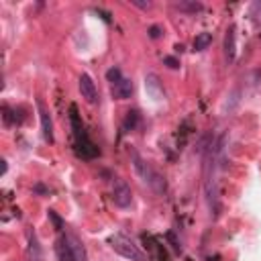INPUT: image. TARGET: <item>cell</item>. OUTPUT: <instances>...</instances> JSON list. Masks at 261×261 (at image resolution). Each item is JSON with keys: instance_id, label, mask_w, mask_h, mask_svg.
Returning <instances> with one entry per match:
<instances>
[{"instance_id": "cell-1", "label": "cell", "mask_w": 261, "mask_h": 261, "mask_svg": "<svg viewBox=\"0 0 261 261\" xmlns=\"http://www.w3.org/2000/svg\"><path fill=\"white\" fill-rule=\"evenodd\" d=\"M130 161H133V167H135V173L141 177L143 184H147L155 194H163L165 192V177L153 169L135 149H130Z\"/></svg>"}, {"instance_id": "cell-2", "label": "cell", "mask_w": 261, "mask_h": 261, "mask_svg": "<svg viewBox=\"0 0 261 261\" xmlns=\"http://www.w3.org/2000/svg\"><path fill=\"white\" fill-rule=\"evenodd\" d=\"M69 120H71V130H73V141H75V153L82 159H92L98 155V147L90 141V137L86 135V128L77 116V108L71 106L69 108Z\"/></svg>"}, {"instance_id": "cell-3", "label": "cell", "mask_w": 261, "mask_h": 261, "mask_svg": "<svg viewBox=\"0 0 261 261\" xmlns=\"http://www.w3.org/2000/svg\"><path fill=\"white\" fill-rule=\"evenodd\" d=\"M108 243H110V247H112L118 255H122V257H126V259H130V261H145L143 251H141L128 237H124V234H112Z\"/></svg>"}, {"instance_id": "cell-4", "label": "cell", "mask_w": 261, "mask_h": 261, "mask_svg": "<svg viewBox=\"0 0 261 261\" xmlns=\"http://www.w3.org/2000/svg\"><path fill=\"white\" fill-rule=\"evenodd\" d=\"M112 202L118 208H128L133 204V192L130 186L122 179V177H114L112 179Z\"/></svg>"}, {"instance_id": "cell-5", "label": "cell", "mask_w": 261, "mask_h": 261, "mask_svg": "<svg viewBox=\"0 0 261 261\" xmlns=\"http://www.w3.org/2000/svg\"><path fill=\"white\" fill-rule=\"evenodd\" d=\"M77 86H80L82 98H84L88 104H96V102H98V88H96L94 80H92L88 73H82V75H80Z\"/></svg>"}, {"instance_id": "cell-6", "label": "cell", "mask_w": 261, "mask_h": 261, "mask_svg": "<svg viewBox=\"0 0 261 261\" xmlns=\"http://www.w3.org/2000/svg\"><path fill=\"white\" fill-rule=\"evenodd\" d=\"M37 110H39V118H41V130H43V139L47 143H53V120H51V114L49 110L45 108L43 100L37 98Z\"/></svg>"}, {"instance_id": "cell-7", "label": "cell", "mask_w": 261, "mask_h": 261, "mask_svg": "<svg viewBox=\"0 0 261 261\" xmlns=\"http://www.w3.org/2000/svg\"><path fill=\"white\" fill-rule=\"evenodd\" d=\"M61 239H63V243L67 245V249H69L73 261H86V249H84V243H82L73 232H65V234H61Z\"/></svg>"}, {"instance_id": "cell-8", "label": "cell", "mask_w": 261, "mask_h": 261, "mask_svg": "<svg viewBox=\"0 0 261 261\" xmlns=\"http://www.w3.org/2000/svg\"><path fill=\"white\" fill-rule=\"evenodd\" d=\"M145 92L151 100H161L163 98V84H161L157 73L151 71V73L145 75Z\"/></svg>"}, {"instance_id": "cell-9", "label": "cell", "mask_w": 261, "mask_h": 261, "mask_svg": "<svg viewBox=\"0 0 261 261\" xmlns=\"http://www.w3.org/2000/svg\"><path fill=\"white\" fill-rule=\"evenodd\" d=\"M112 86V96L116 98V100H126V98H130L133 96V82L128 80V77H120L118 82H114V84H110Z\"/></svg>"}, {"instance_id": "cell-10", "label": "cell", "mask_w": 261, "mask_h": 261, "mask_svg": "<svg viewBox=\"0 0 261 261\" xmlns=\"http://www.w3.org/2000/svg\"><path fill=\"white\" fill-rule=\"evenodd\" d=\"M29 261H45L43 249H41L35 232H29Z\"/></svg>"}, {"instance_id": "cell-11", "label": "cell", "mask_w": 261, "mask_h": 261, "mask_svg": "<svg viewBox=\"0 0 261 261\" xmlns=\"http://www.w3.org/2000/svg\"><path fill=\"white\" fill-rule=\"evenodd\" d=\"M224 53H226V59H228V61H234V53H237V45H234V27H228V29H226V35H224Z\"/></svg>"}, {"instance_id": "cell-12", "label": "cell", "mask_w": 261, "mask_h": 261, "mask_svg": "<svg viewBox=\"0 0 261 261\" xmlns=\"http://www.w3.org/2000/svg\"><path fill=\"white\" fill-rule=\"evenodd\" d=\"M239 102H241V86H234V88L228 92V96H226V102H224L222 110L228 114V112H232V110L239 106Z\"/></svg>"}, {"instance_id": "cell-13", "label": "cell", "mask_w": 261, "mask_h": 261, "mask_svg": "<svg viewBox=\"0 0 261 261\" xmlns=\"http://www.w3.org/2000/svg\"><path fill=\"white\" fill-rule=\"evenodd\" d=\"M177 10H181V12H198V10H202V2H190V0H179V2H175L173 4Z\"/></svg>"}, {"instance_id": "cell-14", "label": "cell", "mask_w": 261, "mask_h": 261, "mask_svg": "<svg viewBox=\"0 0 261 261\" xmlns=\"http://www.w3.org/2000/svg\"><path fill=\"white\" fill-rule=\"evenodd\" d=\"M210 43H212V35L210 33H198L196 39H194V49L196 51H204V49H208Z\"/></svg>"}, {"instance_id": "cell-15", "label": "cell", "mask_w": 261, "mask_h": 261, "mask_svg": "<svg viewBox=\"0 0 261 261\" xmlns=\"http://www.w3.org/2000/svg\"><path fill=\"white\" fill-rule=\"evenodd\" d=\"M57 259H59V261H73V257H71L67 245L63 243V239L57 241Z\"/></svg>"}, {"instance_id": "cell-16", "label": "cell", "mask_w": 261, "mask_h": 261, "mask_svg": "<svg viewBox=\"0 0 261 261\" xmlns=\"http://www.w3.org/2000/svg\"><path fill=\"white\" fill-rule=\"evenodd\" d=\"M249 16H251V20L259 27L261 24V0H255L251 6H249Z\"/></svg>"}, {"instance_id": "cell-17", "label": "cell", "mask_w": 261, "mask_h": 261, "mask_svg": "<svg viewBox=\"0 0 261 261\" xmlns=\"http://www.w3.org/2000/svg\"><path fill=\"white\" fill-rule=\"evenodd\" d=\"M139 124V112L137 110H128L126 118H124V130H133Z\"/></svg>"}, {"instance_id": "cell-18", "label": "cell", "mask_w": 261, "mask_h": 261, "mask_svg": "<svg viewBox=\"0 0 261 261\" xmlns=\"http://www.w3.org/2000/svg\"><path fill=\"white\" fill-rule=\"evenodd\" d=\"M106 77H108L110 84H114V82H118V80L122 77V71H120L118 67H110V69L106 71Z\"/></svg>"}, {"instance_id": "cell-19", "label": "cell", "mask_w": 261, "mask_h": 261, "mask_svg": "<svg viewBox=\"0 0 261 261\" xmlns=\"http://www.w3.org/2000/svg\"><path fill=\"white\" fill-rule=\"evenodd\" d=\"M163 63H165L167 67H171V69H177V67H179V61H177L175 57H171V55L163 57Z\"/></svg>"}, {"instance_id": "cell-20", "label": "cell", "mask_w": 261, "mask_h": 261, "mask_svg": "<svg viewBox=\"0 0 261 261\" xmlns=\"http://www.w3.org/2000/svg\"><path fill=\"white\" fill-rule=\"evenodd\" d=\"M161 33H163V31H161V27H157V24H153V27L149 29V37H151V39H159Z\"/></svg>"}, {"instance_id": "cell-21", "label": "cell", "mask_w": 261, "mask_h": 261, "mask_svg": "<svg viewBox=\"0 0 261 261\" xmlns=\"http://www.w3.org/2000/svg\"><path fill=\"white\" fill-rule=\"evenodd\" d=\"M49 218L53 220V224H55V228H61V226H63V224H61V218H59V216H57V214H55L53 210H49Z\"/></svg>"}, {"instance_id": "cell-22", "label": "cell", "mask_w": 261, "mask_h": 261, "mask_svg": "<svg viewBox=\"0 0 261 261\" xmlns=\"http://www.w3.org/2000/svg\"><path fill=\"white\" fill-rule=\"evenodd\" d=\"M130 4H135L139 8H149L151 6V2H141V0H130Z\"/></svg>"}, {"instance_id": "cell-23", "label": "cell", "mask_w": 261, "mask_h": 261, "mask_svg": "<svg viewBox=\"0 0 261 261\" xmlns=\"http://www.w3.org/2000/svg\"><path fill=\"white\" fill-rule=\"evenodd\" d=\"M33 190H35V192H39V194H47V188H45V186H41V184H37Z\"/></svg>"}, {"instance_id": "cell-24", "label": "cell", "mask_w": 261, "mask_h": 261, "mask_svg": "<svg viewBox=\"0 0 261 261\" xmlns=\"http://www.w3.org/2000/svg\"><path fill=\"white\" fill-rule=\"evenodd\" d=\"M6 169H8V165H6V159H2V173H6Z\"/></svg>"}]
</instances>
